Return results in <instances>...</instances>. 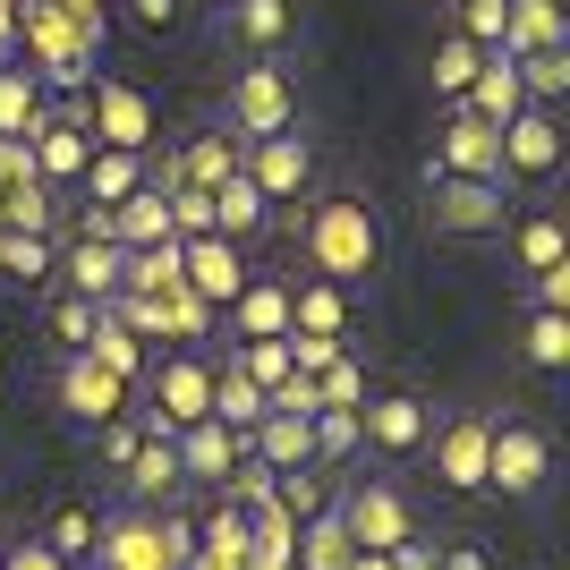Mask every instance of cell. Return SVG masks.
Listing matches in <instances>:
<instances>
[{
  "label": "cell",
  "mask_w": 570,
  "mask_h": 570,
  "mask_svg": "<svg viewBox=\"0 0 570 570\" xmlns=\"http://www.w3.org/2000/svg\"><path fill=\"white\" fill-rule=\"evenodd\" d=\"M520 357L537 366V375H562V366H570V307H528Z\"/></svg>",
  "instance_id": "obj_28"
},
{
  "label": "cell",
  "mask_w": 570,
  "mask_h": 570,
  "mask_svg": "<svg viewBox=\"0 0 570 570\" xmlns=\"http://www.w3.org/2000/svg\"><path fill=\"white\" fill-rule=\"evenodd\" d=\"M289 333L298 341H350V289L307 273V282H289Z\"/></svg>",
  "instance_id": "obj_22"
},
{
  "label": "cell",
  "mask_w": 570,
  "mask_h": 570,
  "mask_svg": "<svg viewBox=\"0 0 570 570\" xmlns=\"http://www.w3.org/2000/svg\"><path fill=\"white\" fill-rule=\"evenodd\" d=\"M273 230V196L247 179V170H230L214 188V238H230V247H247V238H264Z\"/></svg>",
  "instance_id": "obj_23"
},
{
  "label": "cell",
  "mask_w": 570,
  "mask_h": 570,
  "mask_svg": "<svg viewBox=\"0 0 570 570\" xmlns=\"http://www.w3.org/2000/svg\"><path fill=\"white\" fill-rule=\"evenodd\" d=\"M222 324H230V341H289V282H238V298L222 307Z\"/></svg>",
  "instance_id": "obj_20"
},
{
  "label": "cell",
  "mask_w": 570,
  "mask_h": 570,
  "mask_svg": "<svg viewBox=\"0 0 570 570\" xmlns=\"http://www.w3.org/2000/svg\"><path fill=\"white\" fill-rule=\"evenodd\" d=\"M179 282L205 298V307H230L238 298V282H247V264H238V247L230 238H214V230H196V238H179Z\"/></svg>",
  "instance_id": "obj_15"
},
{
  "label": "cell",
  "mask_w": 570,
  "mask_h": 570,
  "mask_svg": "<svg viewBox=\"0 0 570 570\" xmlns=\"http://www.w3.org/2000/svg\"><path fill=\"white\" fill-rule=\"evenodd\" d=\"M366 401V366H357V357H324V366H315V409H357Z\"/></svg>",
  "instance_id": "obj_35"
},
{
  "label": "cell",
  "mask_w": 570,
  "mask_h": 570,
  "mask_svg": "<svg viewBox=\"0 0 570 570\" xmlns=\"http://www.w3.org/2000/svg\"><path fill=\"white\" fill-rule=\"evenodd\" d=\"M51 324H60V341H69V350H86V341H95V324H102V307H95V298H60V315H51Z\"/></svg>",
  "instance_id": "obj_44"
},
{
  "label": "cell",
  "mask_w": 570,
  "mask_h": 570,
  "mask_svg": "<svg viewBox=\"0 0 570 570\" xmlns=\"http://www.w3.org/2000/svg\"><path fill=\"white\" fill-rule=\"evenodd\" d=\"M179 18V0H137V26H170Z\"/></svg>",
  "instance_id": "obj_48"
},
{
  "label": "cell",
  "mask_w": 570,
  "mask_h": 570,
  "mask_svg": "<svg viewBox=\"0 0 570 570\" xmlns=\"http://www.w3.org/2000/svg\"><path fill=\"white\" fill-rule=\"evenodd\" d=\"M170 452H179V485H238V476H247V434L222 426V417L179 426V434H170Z\"/></svg>",
  "instance_id": "obj_11"
},
{
  "label": "cell",
  "mask_w": 570,
  "mask_h": 570,
  "mask_svg": "<svg viewBox=\"0 0 570 570\" xmlns=\"http://www.w3.org/2000/svg\"><path fill=\"white\" fill-rule=\"evenodd\" d=\"M26 163H35L43 188H77V170L95 163V128H86V111H43L35 128H26Z\"/></svg>",
  "instance_id": "obj_12"
},
{
  "label": "cell",
  "mask_w": 570,
  "mask_h": 570,
  "mask_svg": "<svg viewBox=\"0 0 570 570\" xmlns=\"http://www.w3.org/2000/svg\"><path fill=\"white\" fill-rule=\"evenodd\" d=\"M238 170V137H214V145H188L179 163H170V179L163 188H196V196H214L222 179Z\"/></svg>",
  "instance_id": "obj_29"
},
{
  "label": "cell",
  "mask_w": 570,
  "mask_h": 570,
  "mask_svg": "<svg viewBox=\"0 0 570 570\" xmlns=\"http://www.w3.org/2000/svg\"><path fill=\"white\" fill-rule=\"evenodd\" d=\"M553 170H562V119H553L546 102H520V111L502 119V179L553 188Z\"/></svg>",
  "instance_id": "obj_7"
},
{
  "label": "cell",
  "mask_w": 570,
  "mask_h": 570,
  "mask_svg": "<svg viewBox=\"0 0 570 570\" xmlns=\"http://www.w3.org/2000/svg\"><path fill=\"white\" fill-rule=\"evenodd\" d=\"M502 51H562V0H511Z\"/></svg>",
  "instance_id": "obj_30"
},
{
  "label": "cell",
  "mask_w": 570,
  "mask_h": 570,
  "mask_svg": "<svg viewBox=\"0 0 570 570\" xmlns=\"http://www.w3.org/2000/svg\"><path fill=\"white\" fill-rule=\"evenodd\" d=\"M357 452V409H315V460Z\"/></svg>",
  "instance_id": "obj_42"
},
{
  "label": "cell",
  "mask_w": 570,
  "mask_h": 570,
  "mask_svg": "<svg viewBox=\"0 0 570 570\" xmlns=\"http://www.w3.org/2000/svg\"><path fill=\"white\" fill-rule=\"evenodd\" d=\"M476 69H485V51H476L469 35H443V51H434V95H452V102H460Z\"/></svg>",
  "instance_id": "obj_37"
},
{
  "label": "cell",
  "mask_w": 570,
  "mask_h": 570,
  "mask_svg": "<svg viewBox=\"0 0 570 570\" xmlns=\"http://www.w3.org/2000/svg\"><path fill=\"white\" fill-rule=\"evenodd\" d=\"M434 434V409L417 392H375V401H357V443L383 460H417Z\"/></svg>",
  "instance_id": "obj_9"
},
{
  "label": "cell",
  "mask_w": 570,
  "mask_h": 570,
  "mask_svg": "<svg viewBox=\"0 0 570 570\" xmlns=\"http://www.w3.org/2000/svg\"><path fill=\"white\" fill-rule=\"evenodd\" d=\"M298 247H307V273L357 289L383 264V222H375L366 196H324V205L307 214V230H298Z\"/></svg>",
  "instance_id": "obj_1"
},
{
  "label": "cell",
  "mask_w": 570,
  "mask_h": 570,
  "mask_svg": "<svg viewBox=\"0 0 570 570\" xmlns=\"http://www.w3.org/2000/svg\"><path fill=\"white\" fill-rule=\"evenodd\" d=\"M350 528L333 520V502H324V511H315V528H307V570H350Z\"/></svg>",
  "instance_id": "obj_39"
},
{
  "label": "cell",
  "mask_w": 570,
  "mask_h": 570,
  "mask_svg": "<svg viewBox=\"0 0 570 570\" xmlns=\"http://www.w3.org/2000/svg\"><path fill=\"white\" fill-rule=\"evenodd\" d=\"M43 546H51V553H69V562H77V553H95V511H86V502H69V511L43 528Z\"/></svg>",
  "instance_id": "obj_41"
},
{
  "label": "cell",
  "mask_w": 570,
  "mask_h": 570,
  "mask_svg": "<svg viewBox=\"0 0 570 570\" xmlns=\"http://www.w3.org/2000/svg\"><path fill=\"white\" fill-rule=\"evenodd\" d=\"M60 409H69L77 426H111L119 409H128V383L102 375L86 350H69V357H60Z\"/></svg>",
  "instance_id": "obj_17"
},
{
  "label": "cell",
  "mask_w": 570,
  "mask_h": 570,
  "mask_svg": "<svg viewBox=\"0 0 570 570\" xmlns=\"http://www.w3.org/2000/svg\"><path fill=\"white\" fill-rule=\"evenodd\" d=\"M137 341H145V333H128V324H119V315L102 307V324H95V341H86V357H95L102 375H119L128 392H137V383H145V366H154V357H145Z\"/></svg>",
  "instance_id": "obj_27"
},
{
  "label": "cell",
  "mask_w": 570,
  "mask_h": 570,
  "mask_svg": "<svg viewBox=\"0 0 570 570\" xmlns=\"http://www.w3.org/2000/svg\"><path fill=\"white\" fill-rule=\"evenodd\" d=\"M222 26H230L238 43H256V60H273V43L298 26V9L289 0H222Z\"/></svg>",
  "instance_id": "obj_26"
},
{
  "label": "cell",
  "mask_w": 570,
  "mask_h": 570,
  "mask_svg": "<svg viewBox=\"0 0 570 570\" xmlns=\"http://www.w3.org/2000/svg\"><path fill=\"white\" fill-rule=\"evenodd\" d=\"M528 307H570V264H546V273H528Z\"/></svg>",
  "instance_id": "obj_45"
},
{
  "label": "cell",
  "mask_w": 570,
  "mask_h": 570,
  "mask_svg": "<svg viewBox=\"0 0 570 570\" xmlns=\"http://www.w3.org/2000/svg\"><path fill=\"white\" fill-rule=\"evenodd\" d=\"M222 366H238L256 392H273L282 375H298V366H289V341H230V357H222Z\"/></svg>",
  "instance_id": "obj_34"
},
{
  "label": "cell",
  "mask_w": 570,
  "mask_h": 570,
  "mask_svg": "<svg viewBox=\"0 0 570 570\" xmlns=\"http://www.w3.org/2000/svg\"><path fill=\"white\" fill-rule=\"evenodd\" d=\"M60 273H69V298H95V307H111L119 298V273H128V247H111L102 230H86L77 222L69 256H60Z\"/></svg>",
  "instance_id": "obj_18"
},
{
  "label": "cell",
  "mask_w": 570,
  "mask_h": 570,
  "mask_svg": "<svg viewBox=\"0 0 570 570\" xmlns=\"http://www.w3.org/2000/svg\"><path fill=\"white\" fill-rule=\"evenodd\" d=\"M392 570H434V546L426 537H401V546H392Z\"/></svg>",
  "instance_id": "obj_46"
},
{
  "label": "cell",
  "mask_w": 570,
  "mask_h": 570,
  "mask_svg": "<svg viewBox=\"0 0 570 570\" xmlns=\"http://www.w3.org/2000/svg\"><path fill=\"white\" fill-rule=\"evenodd\" d=\"M86 230H102L111 247H163V238H179V222H170V196H163V179H145L137 196H119V205H102V214H86Z\"/></svg>",
  "instance_id": "obj_14"
},
{
  "label": "cell",
  "mask_w": 570,
  "mask_h": 570,
  "mask_svg": "<svg viewBox=\"0 0 570 570\" xmlns=\"http://www.w3.org/2000/svg\"><path fill=\"white\" fill-rule=\"evenodd\" d=\"M546 264H570V238L553 214H528L520 222V273H546Z\"/></svg>",
  "instance_id": "obj_36"
},
{
  "label": "cell",
  "mask_w": 570,
  "mask_h": 570,
  "mask_svg": "<svg viewBox=\"0 0 570 570\" xmlns=\"http://www.w3.org/2000/svg\"><path fill=\"white\" fill-rule=\"evenodd\" d=\"M43 119V86H35V69H0V137H26Z\"/></svg>",
  "instance_id": "obj_33"
},
{
  "label": "cell",
  "mask_w": 570,
  "mask_h": 570,
  "mask_svg": "<svg viewBox=\"0 0 570 570\" xmlns=\"http://www.w3.org/2000/svg\"><path fill=\"white\" fill-rule=\"evenodd\" d=\"M196 417H214V357L188 341V350H170V357L145 366V417L137 426L179 434V426H196Z\"/></svg>",
  "instance_id": "obj_2"
},
{
  "label": "cell",
  "mask_w": 570,
  "mask_h": 570,
  "mask_svg": "<svg viewBox=\"0 0 570 570\" xmlns=\"http://www.w3.org/2000/svg\"><path fill=\"white\" fill-rule=\"evenodd\" d=\"M333 520L350 528V546L392 553L401 537H417V502H409L392 476H350V485L333 494Z\"/></svg>",
  "instance_id": "obj_4"
},
{
  "label": "cell",
  "mask_w": 570,
  "mask_h": 570,
  "mask_svg": "<svg viewBox=\"0 0 570 570\" xmlns=\"http://www.w3.org/2000/svg\"><path fill=\"white\" fill-rule=\"evenodd\" d=\"M426 230L434 238H502L511 230L502 179H426Z\"/></svg>",
  "instance_id": "obj_6"
},
{
  "label": "cell",
  "mask_w": 570,
  "mask_h": 570,
  "mask_svg": "<svg viewBox=\"0 0 570 570\" xmlns=\"http://www.w3.org/2000/svg\"><path fill=\"white\" fill-rule=\"evenodd\" d=\"M238 170L256 179L273 205H289V196L315 179V145H307V128H273V137H238Z\"/></svg>",
  "instance_id": "obj_10"
},
{
  "label": "cell",
  "mask_w": 570,
  "mask_h": 570,
  "mask_svg": "<svg viewBox=\"0 0 570 570\" xmlns=\"http://www.w3.org/2000/svg\"><path fill=\"white\" fill-rule=\"evenodd\" d=\"M77 188H86V214H102V205H119V196L145 188V154H128V145H95V163L77 170Z\"/></svg>",
  "instance_id": "obj_24"
},
{
  "label": "cell",
  "mask_w": 570,
  "mask_h": 570,
  "mask_svg": "<svg viewBox=\"0 0 570 570\" xmlns=\"http://www.w3.org/2000/svg\"><path fill=\"white\" fill-rule=\"evenodd\" d=\"M119 469H128V502L137 511H163L170 494H179V452H170V434L137 426V443L119 452Z\"/></svg>",
  "instance_id": "obj_19"
},
{
  "label": "cell",
  "mask_w": 570,
  "mask_h": 570,
  "mask_svg": "<svg viewBox=\"0 0 570 570\" xmlns=\"http://www.w3.org/2000/svg\"><path fill=\"white\" fill-rule=\"evenodd\" d=\"M485 434H494V417H476V409H460V417H443V426L426 434L443 494H485Z\"/></svg>",
  "instance_id": "obj_13"
},
{
  "label": "cell",
  "mask_w": 570,
  "mask_h": 570,
  "mask_svg": "<svg viewBox=\"0 0 570 570\" xmlns=\"http://www.w3.org/2000/svg\"><path fill=\"white\" fill-rule=\"evenodd\" d=\"M222 119L230 137H273V128H298V86H289L282 60H247L222 95Z\"/></svg>",
  "instance_id": "obj_5"
},
{
  "label": "cell",
  "mask_w": 570,
  "mask_h": 570,
  "mask_svg": "<svg viewBox=\"0 0 570 570\" xmlns=\"http://www.w3.org/2000/svg\"><path fill=\"white\" fill-rule=\"evenodd\" d=\"M520 69H511V51H485V69H476L469 77V95H460V111H476V119H494V128H502V119H511V111H520Z\"/></svg>",
  "instance_id": "obj_25"
},
{
  "label": "cell",
  "mask_w": 570,
  "mask_h": 570,
  "mask_svg": "<svg viewBox=\"0 0 570 570\" xmlns=\"http://www.w3.org/2000/svg\"><path fill=\"white\" fill-rule=\"evenodd\" d=\"M214 417H222V426H238V434L264 417V392L238 375V366H222V357H214Z\"/></svg>",
  "instance_id": "obj_32"
},
{
  "label": "cell",
  "mask_w": 570,
  "mask_h": 570,
  "mask_svg": "<svg viewBox=\"0 0 570 570\" xmlns=\"http://www.w3.org/2000/svg\"><path fill=\"white\" fill-rule=\"evenodd\" d=\"M434 570H494L476 546H434Z\"/></svg>",
  "instance_id": "obj_47"
},
{
  "label": "cell",
  "mask_w": 570,
  "mask_h": 570,
  "mask_svg": "<svg viewBox=\"0 0 570 570\" xmlns=\"http://www.w3.org/2000/svg\"><path fill=\"white\" fill-rule=\"evenodd\" d=\"M0 273H9V282H43V273H51V238H43V230H9Z\"/></svg>",
  "instance_id": "obj_40"
},
{
  "label": "cell",
  "mask_w": 570,
  "mask_h": 570,
  "mask_svg": "<svg viewBox=\"0 0 570 570\" xmlns=\"http://www.w3.org/2000/svg\"><path fill=\"white\" fill-rule=\"evenodd\" d=\"M86 128H95L102 145H128V154H145V145H154V111H145V95H137V86H119V77H102V86H95Z\"/></svg>",
  "instance_id": "obj_21"
},
{
  "label": "cell",
  "mask_w": 570,
  "mask_h": 570,
  "mask_svg": "<svg viewBox=\"0 0 570 570\" xmlns=\"http://www.w3.org/2000/svg\"><path fill=\"white\" fill-rule=\"evenodd\" d=\"M0 570H77L69 553H51L43 537H9V553H0Z\"/></svg>",
  "instance_id": "obj_43"
},
{
  "label": "cell",
  "mask_w": 570,
  "mask_h": 570,
  "mask_svg": "<svg viewBox=\"0 0 570 570\" xmlns=\"http://www.w3.org/2000/svg\"><path fill=\"white\" fill-rule=\"evenodd\" d=\"M546 476H553V434L537 417H494V434H485V485L511 502H546Z\"/></svg>",
  "instance_id": "obj_3"
},
{
  "label": "cell",
  "mask_w": 570,
  "mask_h": 570,
  "mask_svg": "<svg viewBox=\"0 0 570 570\" xmlns=\"http://www.w3.org/2000/svg\"><path fill=\"white\" fill-rule=\"evenodd\" d=\"M0 553H9V537H0Z\"/></svg>",
  "instance_id": "obj_49"
},
{
  "label": "cell",
  "mask_w": 570,
  "mask_h": 570,
  "mask_svg": "<svg viewBox=\"0 0 570 570\" xmlns=\"http://www.w3.org/2000/svg\"><path fill=\"white\" fill-rule=\"evenodd\" d=\"M214 9H222V0H214Z\"/></svg>",
  "instance_id": "obj_50"
},
{
  "label": "cell",
  "mask_w": 570,
  "mask_h": 570,
  "mask_svg": "<svg viewBox=\"0 0 570 570\" xmlns=\"http://www.w3.org/2000/svg\"><path fill=\"white\" fill-rule=\"evenodd\" d=\"M247 460H256L264 476L315 469V417H298V409H264L256 426H247Z\"/></svg>",
  "instance_id": "obj_16"
},
{
  "label": "cell",
  "mask_w": 570,
  "mask_h": 570,
  "mask_svg": "<svg viewBox=\"0 0 570 570\" xmlns=\"http://www.w3.org/2000/svg\"><path fill=\"white\" fill-rule=\"evenodd\" d=\"M426 179H502V128L476 111H452L443 128H434V163ZM511 188V179H502Z\"/></svg>",
  "instance_id": "obj_8"
},
{
  "label": "cell",
  "mask_w": 570,
  "mask_h": 570,
  "mask_svg": "<svg viewBox=\"0 0 570 570\" xmlns=\"http://www.w3.org/2000/svg\"><path fill=\"white\" fill-rule=\"evenodd\" d=\"M511 69H520V95L528 102H562V86H570V51H511Z\"/></svg>",
  "instance_id": "obj_31"
},
{
  "label": "cell",
  "mask_w": 570,
  "mask_h": 570,
  "mask_svg": "<svg viewBox=\"0 0 570 570\" xmlns=\"http://www.w3.org/2000/svg\"><path fill=\"white\" fill-rule=\"evenodd\" d=\"M460 9V26L452 35H469L476 51H502V26H511V0H452Z\"/></svg>",
  "instance_id": "obj_38"
}]
</instances>
